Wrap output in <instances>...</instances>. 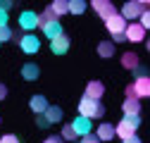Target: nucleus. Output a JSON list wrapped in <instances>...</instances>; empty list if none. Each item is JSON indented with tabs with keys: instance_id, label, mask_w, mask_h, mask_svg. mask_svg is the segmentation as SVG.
Listing matches in <instances>:
<instances>
[{
	"instance_id": "obj_1",
	"label": "nucleus",
	"mask_w": 150,
	"mask_h": 143,
	"mask_svg": "<svg viewBox=\"0 0 150 143\" xmlns=\"http://www.w3.org/2000/svg\"><path fill=\"white\" fill-rule=\"evenodd\" d=\"M138 127H141V117H138V115H124V119L115 127V136H119V138H129V136L136 134Z\"/></svg>"
},
{
	"instance_id": "obj_2",
	"label": "nucleus",
	"mask_w": 150,
	"mask_h": 143,
	"mask_svg": "<svg viewBox=\"0 0 150 143\" xmlns=\"http://www.w3.org/2000/svg\"><path fill=\"white\" fill-rule=\"evenodd\" d=\"M79 115H83V117H88V119H93V117H103L105 115V107H103V103L100 100H96V98H81L79 100Z\"/></svg>"
},
{
	"instance_id": "obj_3",
	"label": "nucleus",
	"mask_w": 150,
	"mask_h": 143,
	"mask_svg": "<svg viewBox=\"0 0 150 143\" xmlns=\"http://www.w3.org/2000/svg\"><path fill=\"white\" fill-rule=\"evenodd\" d=\"M19 48H22V52H26V55H36V52L41 50V38L33 36V33L19 36Z\"/></svg>"
},
{
	"instance_id": "obj_4",
	"label": "nucleus",
	"mask_w": 150,
	"mask_h": 143,
	"mask_svg": "<svg viewBox=\"0 0 150 143\" xmlns=\"http://www.w3.org/2000/svg\"><path fill=\"white\" fill-rule=\"evenodd\" d=\"M124 38L131 41V43H141V41H145V29L138 22H129L126 29H124Z\"/></svg>"
},
{
	"instance_id": "obj_5",
	"label": "nucleus",
	"mask_w": 150,
	"mask_h": 143,
	"mask_svg": "<svg viewBox=\"0 0 150 143\" xmlns=\"http://www.w3.org/2000/svg\"><path fill=\"white\" fill-rule=\"evenodd\" d=\"M143 7L145 5H141V3H136V0H129V3H124V7H122V17H124V19L126 22H136L138 19V14L143 12Z\"/></svg>"
},
{
	"instance_id": "obj_6",
	"label": "nucleus",
	"mask_w": 150,
	"mask_h": 143,
	"mask_svg": "<svg viewBox=\"0 0 150 143\" xmlns=\"http://www.w3.org/2000/svg\"><path fill=\"white\" fill-rule=\"evenodd\" d=\"M126 24H129V22L124 19L122 14H117V12H115V14H110L107 19H105V26H107V31H110V33H124Z\"/></svg>"
},
{
	"instance_id": "obj_7",
	"label": "nucleus",
	"mask_w": 150,
	"mask_h": 143,
	"mask_svg": "<svg viewBox=\"0 0 150 143\" xmlns=\"http://www.w3.org/2000/svg\"><path fill=\"white\" fill-rule=\"evenodd\" d=\"M19 29H24V31H33L36 26H38V14L36 12H31V10H24L22 14H19Z\"/></svg>"
},
{
	"instance_id": "obj_8",
	"label": "nucleus",
	"mask_w": 150,
	"mask_h": 143,
	"mask_svg": "<svg viewBox=\"0 0 150 143\" xmlns=\"http://www.w3.org/2000/svg\"><path fill=\"white\" fill-rule=\"evenodd\" d=\"M91 5H93V10L98 12L100 19H107L110 14H115V12H117L115 5H112V0H91Z\"/></svg>"
},
{
	"instance_id": "obj_9",
	"label": "nucleus",
	"mask_w": 150,
	"mask_h": 143,
	"mask_svg": "<svg viewBox=\"0 0 150 143\" xmlns=\"http://www.w3.org/2000/svg\"><path fill=\"white\" fill-rule=\"evenodd\" d=\"M71 129H74V134H76V136H86V134H91V131H93V124H91V119H88V117L76 115V119L71 122Z\"/></svg>"
},
{
	"instance_id": "obj_10",
	"label": "nucleus",
	"mask_w": 150,
	"mask_h": 143,
	"mask_svg": "<svg viewBox=\"0 0 150 143\" xmlns=\"http://www.w3.org/2000/svg\"><path fill=\"white\" fill-rule=\"evenodd\" d=\"M50 50H52V55H64V52L69 50V38H67L64 33L50 38Z\"/></svg>"
},
{
	"instance_id": "obj_11",
	"label": "nucleus",
	"mask_w": 150,
	"mask_h": 143,
	"mask_svg": "<svg viewBox=\"0 0 150 143\" xmlns=\"http://www.w3.org/2000/svg\"><path fill=\"white\" fill-rule=\"evenodd\" d=\"M131 86H134L136 98H148V96H150V79H148V76H138Z\"/></svg>"
},
{
	"instance_id": "obj_12",
	"label": "nucleus",
	"mask_w": 150,
	"mask_h": 143,
	"mask_svg": "<svg viewBox=\"0 0 150 143\" xmlns=\"http://www.w3.org/2000/svg\"><path fill=\"white\" fill-rule=\"evenodd\" d=\"M41 29H43V36H45V38H55V36L64 33V31H62V24H60V19H50V22H45Z\"/></svg>"
},
{
	"instance_id": "obj_13",
	"label": "nucleus",
	"mask_w": 150,
	"mask_h": 143,
	"mask_svg": "<svg viewBox=\"0 0 150 143\" xmlns=\"http://www.w3.org/2000/svg\"><path fill=\"white\" fill-rule=\"evenodd\" d=\"M83 96H86V98H96V100H100V98L105 96V86H103V81H88Z\"/></svg>"
},
{
	"instance_id": "obj_14",
	"label": "nucleus",
	"mask_w": 150,
	"mask_h": 143,
	"mask_svg": "<svg viewBox=\"0 0 150 143\" xmlns=\"http://www.w3.org/2000/svg\"><path fill=\"white\" fill-rule=\"evenodd\" d=\"M29 107H31V112H33V115H41V112H45V107H48V100H45V96H41V93L31 96V100H29Z\"/></svg>"
},
{
	"instance_id": "obj_15",
	"label": "nucleus",
	"mask_w": 150,
	"mask_h": 143,
	"mask_svg": "<svg viewBox=\"0 0 150 143\" xmlns=\"http://www.w3.org/2000/svg\"><path fill=\"white\" fill-rule=\"evenodd\" d=\"M22 76L26 79V81H36L41 76V67L36 64V62H26V64H22Z\"/></svg>"
},
{
	"instance_id": "obj_16",
	"label": "nucleus",
	"mask_w": 150,
	"mask_h": 143,
	"mask_svg": "<svg viewBox=\"0 0 150 143\" xmlns=\"http://www.w3.org/2000/svg\"><path fill=\"white\" fill-rule=\"evenodd\" d=\"M43 115H45V119H48L50 124H57V122H62V115H64V112H62L60 105H48Z\"/></svg>"
},
{
	"instance_id": "obj_17",
	"label": "nucleus",
	"mask_w": 150,
	"mask_h": 143,
	"mask_svg": "<svg viewBox=\"0 0 150 143\" xmlns=\"http://www.w3.org/2000/svg\"><path fill=\"white\" fill-rule=\"evenodd\" d=\"M122 110L124 115H141V98H126Z\"/></svg>"
},
{
	"instance_id": "obj_18",
	"label": "nucleus",
	"mask_w": 150,
	"mask_h": 143,
	"mask_svg": "<svg viewBox=\"0 0 150 143\" xmlns=\"http://www.w3.org/2000/svg\"><path fill=\"white\" fill-rule=\"evenodd\" d=\"M86 7H88V3L86 0H67V12L69 14H83L86 12Z\"/></svg>"
},
{
	"instance_id": "obj_19",
	"label": "nucleus",
	"mask_w": 150,
	"mask_h": 143,
	"mask_svg": "<svg viewBox=\"0 0 150 143\" xmlns=\"http://www.w3.org/2000/svg\"><path fill=\"white\" fill-rule=\"evenodd\" d=\"M98 55L100 57H115V43H112V41H100L98 43Z\"/></svg>"
},
{
	"instance_id": "obj_20",
	"label": "nucleus",
	"mask_w": 150,
	"mask_h": 143,
	"mask_svg": "<svg viewBox=\"0 0 150 143\" xmlns=\"http://www.w3.org/2000/svg\"><path fill=\"white\" fill-rule=\"evenodd\" d=\"M96 136H98V141H112L115 138V127L112 124H100Z\"/></svg>"
},
{
	"instance_id": "obj_21",
	"label": "nucleus",
	"mask_w": 150,
	"mask_h": 143,
	"mask_svg": "<svg viewBox=\"0 0 150 143\" xmlns=\"http://www.w3.org/2000/svg\"><path fill=\"white\" fill-rule=\"evenodd\" d=\"M141 62H138V55H136V52H124V55H122V67L124 69H136Z\"/></svg>"
},
{
	"instance_id": "obj_22",
	"label": "nucleus",
	"mask_w": 150,
	"mask_h": 143,
	"mask_svg": "<svg viewBox=\"0 0 150 143\" xmlns=\"http://www.w3.org/2000/svg\"><path fill=\"white\" fill-rule=\"evenodd\" d=\"M48 7H50V10H52V14L60 19L62 14H67V0H52V3H50Z\"/></svg>"
},
{
	"instance_id": "obj_23",
	"label": "nucleus",
	"mask_w": 150,
	"mask_h": 143,
	"mask_svg": "<svg viewBox=\"0 0 150 143\" xmlns=\"http://www.w3.org/2000/svg\"><path fill=\"white\" fill-rule=\"evenodd\" d=\"M50 19H57V17L52 14V10H50V7H45V10L38 14V26H43V24H45V22H50Z\"/></svg>"
},
{
	"instance_id": "obj_24",
	"label": "nucleus",
	"mask_w": 150,
	"mask_h": 143,
	"mask_svg": "<svg viewBox=\"0 0 150 143\" xmlns=\"http://www.w3.org/2000/svg\"><path fill=\"white\" fill-rule=\"evenodd\" d=\"M138 19H141V22H138V24H141V26H143V29H148V26H150V12H148V10H145V7H143V12H141V14H138Z\"/></svg>"
},
{
	"instance_id": "obj_25",
	"label": "nucleus",
	"mask_w": 150,
	"mask_h": 143,
	"mask_svg": "<svg viewBox=\"0 0 150 143\" xmlns=\"http://www.w3.org/2000/svg\"><path fill=\"white\" fill-rule=\"evenodd\" d=\"M12 38V29L10 26H0V43H7Z\"/></svg>"
},
{
	"instance_id": "obj_26",
	"label": "nucleus",
	"mask_w": 150,
	"mask_h": 143,
	"mask_svg": "<svg viewBox=\"0 0 150 143\" xmlns=\"http://www.w3.org/2000/svg\"><path fill=\"white\" fill-rule=\"evenodd\" d=\"M74 138H76V134H74L71 124H67V127L62 129V141H74Z\"/></svg>"
},
{
	"instance_id": "obj_27",
	"label": "nucleus",
	"mask_w": 150,
	"mask_h": 143,
	"mask_svg": "<svg viewBox=\"0 0 150 143\" xmlns=\"http://www.w3.org/2000/svg\"><path fill=\"white\" fill-rule=\"evenodd\" d=\"M36 127H41V129H48V127H50V122L45 119L43 112H41V115H36Z\"/></svg>"
},
{
	"instance_id": "obj_28",
	"label": "nucleus",
	"mask_w": 150,
	"mask_h": 143,
	"mask_svg": "<svg viewBox=\"0 0 150 143\" xmlns=\"http://www.w3.org/2000/svg\"><path fill=\"white\" fill-rule=\"evenodd\" d=\"M0 143H22L19 136H14V134H5V136H0Z\"/></svg>"
},
{
	"instance_id": "obj_29",
	"label": "nucleus",
	"mask_w": 150,
	"mask_h": 143,
	"mask_svg": "<svg viewBox=\"0 0 150 143\" xmlns=\"http://www.w3.org/2000/svg\"><path fill=\"white\" fill-rule=\"evenodd\" d=\"M81 143H100V141H98V136H96V134L91 131V134H86V136H81Z\"/></svg>"
},
{
	"instance_id": "obj_30",
	"label": "nucleus",
	"mask_w": 150,
	"mask_h": 143,
	"mask_svg": "<svg viewBox=\"0 0 150 143\" xmlns=\"http://www.w3.org/2000/svg\"><path fill=\"white\" fill-rule=\"evenodd\" d=\"M131 72H134V76H136V79H138V76H148V69H145V67H141V64H138L136 69H131Z\"/></svg>"
},
{
	"instance_id": "obj_31",
	"label": "nucleus",
	"mask_w": 150,
	"mask_h": 143,
	"mask_svg": "<svg viewBox=\"0 0 150 143\" xmlns=\"http://www.w3.org/2000/svg\"><path fill=\"white\" fill-rule=\"evenodd\" d=\"M7 10H0V26H7Z\"/></svg>"
},
{
	"instance_id": "obj_32",
	"label": "nucleus",
	"mask_w": 150,
	"mask_h": 143,
	"mask_svg": "<svg viewBox=\"0 0 150 143\" xmlns=\"http://www.w3.org/2000/svg\"><path fill=\"white\" fill-rule=\"evenodd\" d=\"M124 41H126L124 33H112V43H115V45H117V43H124Z\"/></svg>"
},
{
	"instance_id": "obj_33",
	"label": "nucleus",
	"mask_w": 150,
	"mask_h": 143,
	"mask_svg": "<svg viewBox=\"0 0 150 143\" xmlns=\"http://www.w3.org/2000/svg\"><path fill=\"white\" fill-rule=\"evenodd\" d=\"M14 5V0H0V10H10Z\"/></svg>"
},
{
	"instance_id": "obj_34",
	"label": "nucleus",
	"mask_w": 150,
	"mask_h": 143,
	"mask_svg": "<svg viewBox=\"0 0 150 143\" xmlns=\"http://www.w3.org/2000/svg\"><path fill=\"white\" fill-rule=\"evenodd\" d=\"M43 143H62V136H48Z\"/></svg>"
},
{
	"instance_id": "obj_35",
	"label": "nucleus",
	"mask_w": 150,
	"mask_h": 143,
	"mask_svg": "<svg viewBox=\"0 0 150 143\" xmlns=\"http://www.w3.org/2000/svg\"><path fill=\"white\" fill-rule=\"evenodd\" d=\"M122 141H124V143H141V138H138L136 134H134V136H129V138H122Z\"/></svg>"
},
{
	"instance_id": "obj_36",
	"label": "nucleus",
	"mask_w": 150,
	"mask_h": 143,
	"mask_svg": "<svg viewBox=\"0 0 150 143\" xmlns=\"http://www.w3.org/2000/svg\"><path fill=\"white\" fill-rule=\"evenodd\" d=\"M5 96H7V86L0 84V100H5Z\"/></svg>"
},
{
	"instance_id": "obj_37",
	"label": "nucleus",
	"mask_w": 150,
	"mask_h": 143,
	"mask_svg": "<svg viewBox=\"0 0 150 143\" xmlns=\"http://www.w3.org/2000/svg\"><path fill=\"white\" fill-rule=\"evenodd\" d=\"M126 98H136V93H134V86H131V84L126 86Z\"/></svg>"
},
{
	"instance_id": "obj_38",
	"label": "nucleus",
	"mask_w": 150,
	"mask_h": 143,
	"mask_svg": "<svg viewBox=\"0 0 150 143\" xmlns=\"http://www.w3.org/2000/svg\"><path fill=\"white\" fill-rule=\"evenodd\" d=\"M136 3H141V5H148V3H150V0H136Z\"/></svg>"
}]
</instances>
